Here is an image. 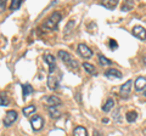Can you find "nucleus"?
<instances>
[{
	"instance_id": "f257e3e1",
	"label": "nucleus",
	"mask_w": 146,
	"mask_h": 136,
	"mask_svg": "<svg viewBox=\"0 0 146 136\" xmlns=\"http://www.w3.org/2000/svg\"><path fill=\"white\" fill-rule=\"evenodd\" d=\"M62 18V16H61V13L60 12H54L50 15V17L44 22V24H43V29L45 30H56L57 29V26L58 23H60V21Z\"/></svg>"
},
{
	"instance_id": "f03ea898",
	"label": "nucleus",
	"mask_w": 146,
	"mask_h": 136,
	"mask_svg": "<svg viewBox=\"0 0 146 136\" xmlns=\"http://www.w3.org/2000/svg\"><path fill=\"white\" fill-rule=\"evenodd\" d=\"M57 56L68 68H70L71 71L72 69H77V68H78V62H77V60H74L71 53H68L67 51H65V50H58Z\"/></svg>"
},
{
	"instance_id": "7ed1b4c3",
	"label": "nucleus",
	"mask_w": 146,
	"mask_h": 136,
	"mask_svg": "<svg viewBox=\"0 0 146 136\" xmlns=\"http://www.w3.org/2000/svg\"><path fill=\"white\" fill-rule=\"evenodd\" d=\"M17 117H18V114L16 111H7L5 114V118H4V125H5L6 128L11 126L17 120Z\"/></svg>"
},
{
	"instance_id": "20e7f679",
	"label": "nucleus",
	"mask_w": 146,
	"mask_h": 136,
	"mask_svg": "<svg viewBox=\"0 0 146 136\" xmlns=\"http://www.w3.org/2000/svg\"><path fill=\"white\" fill-rule=\"evenodd\" d=\"M31 125L33 131H40L44 125V119L40 116H33L31 118Z\"/></svg>"
},
{
	"instance_id": "39448f33",
	"label": "nucleus",
	"mask_w": 146,
	"mask_h": 136,
	"mask_svg": "<svg viewBox=\"0 0 146 136\" xmlns=\"http://www.w3.org/2000/svg\"><path fill=\"white\" fill-rule=\"evenodd\" d=\"M44 60L46 62V65L49 66V74H54L55 69H56V61H55L54 55H51V53H45Z\"/></svg>"
},
{
	"instance_id": "423d86ee",
	"label": "nucleus",
	"mask_w": 146,
	"mask_h": 136,
	"mask_svg": "<svg viewBox=\"0 0 146 136\" xmlns=\"http://www.w3.org/2000/svg\"><path fill=\"white\" fill-rule=\"evenodd\" d=\"M131 86H133V81H131V80L125 81V83L121 86L119 94H121V96H122L123 98H128V97H129L130 91H131Z\"/></svg>"
},
{
	"instance_id": "0eeeda50",
	"label": "nucleus",
	"mask_w": 146,
	"mask_h": 136,
	"mask_svg": "<svg viewBox=\"0 0 146 136\" xmlns=\"http://www.w3.org/2000/svg\"><path fill=\"white\" fill-rule=\"evenodd\" d=\"M77 49H78V53L83 58H90L91 56H93V51H91V50L86 46L85 44H83V43L79 44Z\"/></svg>"
},
{
	"instance_id": "6e6552de",
	"label": "nucleus",
	"mask_w": 146,
	"mask_h": 136,
	"mask_svg": "<svg viewBox=\"0 0 146 136\" xmlns=\"http://www.w3.org/2000/svg\"><path fill=\"white\" fill-rule=\"evenodd\" d=\"M131 32H133V35H134V37H136L138 39H140V40H145V39H146V29L144 28V27H141V26H135Z\"/></svg>"
},
{
	"instance_id": "1a4fd4ad",
	"label": "nucleus",
	"mask_w": 146,
	"mask_h": 136,
	"mask_svg": "<svg viewBox=\"0 0 146 136\" xmlns=\"http://www.w3.org/2000/svg\"><path fill=\"white\" fill-rule=\"evenodd\" d=\"M44 98H45L44 102L46 103L49 107H52V106L56 107L58 105H61V100L58 98L57 96H55V95H51V96H45Z\"/></svg>"
},
{
	"instance_id": "9d476101",
	"label": "nucleus",
	"mask_w": 146,
	"mask_h": 136,
	"mask_svg": "<svg viewBox=\"0 0 146 136\" xmlns=\"http://www.w3.org/2000/svg\"><path fill=\"white\" fill-rule=\"evenodd\" d=\"M134 85H135V90H136V91L144 92L146 90V79L144 78V77H139V78L135 80Z\"/></svg>"
},
{
	"instance_id": "9b49d317",
	"label": "nucleus",
	"mask_w": 146,
	"mask_h": 136,
	"mask_svg": "<svg viewBox=\"0 0 146 136\" xmlns=\"http://www.w3.org/2000/svg\"><path fill=\"white\" fill-rule=\"evenodd\" d=\"M105 75L107 77L108 79H119L122 78V73L118 69H115V68H110L105 72Z\"/></svg>"
},
{
	"instance_id": "f8f14e48",
	"label": "nucleus",
	"mask_w": 146,
	"mask_h": 136,
	"mask_svg": "<svg viewBox=\"0 0 146 136\" xmlns=\"http://www.w3.org/2000/svg\"><path fill=\"white\" fill-rule=\"evenodd\" d=\"M48 88L50 90H56L58 88V79L54 74L48 75Z\"/></svg>"
},
{
	"instance_id": "ddd939ff",
	"label": "nucleus",
	"mask_w": 146,
	"mask_h": 136,
	"mask_svg": "<svg viewBox=\"0 0 146 136\" xmlns=\"http://www.w3.org/2000/svg\"><path fill=\"white\" fill-rule=\"evenodd\" d=\"M101 4L104 7L108 9V10H113V9L118 5V0H104Z\"/></svg>"
},
{
	"instance_id": "4468645a",
	"label": "nucleus",
	"mask_w": 146,
	"mask_h": 136,
	"mask_svg": "<svg viewBox=\"0 0 146 136\" xmlns=\"http://www.w3.org/2000/svg\"><path fill=\"white\" fill-rule=\"evenodd\" d=\"M48 111H49V114H50V117L52 118V119H58V118L61 117V112L57 110L56 107H49L48 108Z\"/></svg>"
},
{
	"instance_id": "2eb2a0df",
	"label": "nucleus",
	"mask_w": 146,
	"mask_h": 136,
	"mask_svg": "<svg viewBox=\"0 0 146 136\" xmlns=\"http://www.w3.org/2000/svg\"><path fill=\"white\" fill-rule=\"evenodd\" d=\"M73 136H88V131L84 126H77L73 130Z\"/></svg>"
},
{
	"instance_id": "dca6fc26",
	"label": "nucleus",
	"mask_w": 146,
	"mask_h": 136,
	"mask_svg": "<svg viewBox=\"0 0 146 136\" xmlns=\"http://www.w3.org/2000/svg\"><path fill=\"white\" fill-rule=\"evenodd\" d=\"M113 107H115V101H113V98H108L106 101V103L102 106V111L105 113H108Z\"/></svg>"
},
{
	"instance_id": "f3484780",
	"label": "nucleus",
	"mask_w": 146,
	"mask_h": 136,
	"mask_svg": "<svg viewBox=\"0 0 146 136\" xmlns=\"http://www.w3.org/2000/svg\"><path fill=\"white\" fill-rule=\"evenodd\" d=\"M83 67H84V69H85L86 72H88L89 74H93V75H96V74H98L96 68H95L93 65H90V63L84 62V63H83Z\"/></svg>"
},
{
	"instance_id": "a211bd4d",
	"label": "nucleus",
	"mask_w": 146,
	"mask_h": 136,
	"mask_svg": "<svg viewBox=\"0 0 146 136\" xmlns=\"http://www.w3.org/2000/svg\"><path fill=\"white\" fill-rule=\"evenodd\" d=\"M35 111H36V107L34 105H29V106H27V107L23 108V114L26 117H31L32 114H34Z\"/></svg>"
},
{
	"instance_id": "6ab92c4d",
	"label": "nucleus",
	"mask_w": 146,
	"mask_h": 136,
	"mask_svg": "<svg viewBox=\"0 0 146 136\" xmlns=\"http://www.w3.org/2000/svg\"><path fill=\"white\" fill-rule=\"evenodd\" d=\"M125 118L129 123H134V121L136 120V118H138V113H136L135 111H129L125 114Z\"/></svg>"
},
{
	"instance_id": "aec40b11",
	"label": "nucleus",
	"mask_w": 146,
	"mask_h": 136,
	"mask_svg": "<svg viewBox=\"0 0 146 136\" xmlns=\"http://www.w3.org/2000/svg\"><path fill=\"white\" fill-rule=\"evenodd\" d=\"M22 89H23V97L26 98L28 95H31L32 92H33V88H32L31 84H25L22 85Z\"/></svg>"
},
{
	"instance_id": "412c9836",
	"label": "nucleus",
	"mask_w": 146,
	"mask_h": 136,
	"mask_svg": "<svg viewBox=\"0 0 146 136\" xmlns=\"http://www.w3.org/2000/svg\"><path fill=\"white\" fill-rule=\"evenodd\" d=\"M21 4H22V0H12L11 5H10V9H11L12 11L13 10H17V9L21 6Z\"/></svg>"
},
{
	"instance_id": "4be33fe9",
	"label": "nucleus",
	"mask_w": 146,
	"mask_h": 136,
	"mask_svg": "<svg viewBox=\"0 0 146 136\" xmlns=\"http://www.w3.org/2000/svg\"><path fill=\"white\" fill-rule=\"evenodd\" d=\"M99 62L101 63L102 66H108V65H111V61H110L108 58H106L105 56H102V55H99Z\"/></svg>"
},
{
	"instance_id": "5701e85b",
	"label": "nucleus",
	"mask_w": 146,
	"mask_h": 136,
	"mask_svg": "<svg viewBox=\"0 0 146 136\" xmlns=\"http://www.w3.org/2000/svg\"><path fill=\"white\" fill-rule=\"evenodd\" d=\"M74 24H76L74 20H71V21H70V22H68V23H67L66 28H65V34H66V35L71 33V28H72V27H74Z\"/></svg>"
},
{
	"instance_id": "b1692460",
	"label": "nucleus",
	"mask_w": 146,
	"mask_h": 136,
	"mask_svg": "<svg viewBox=\"0 0 146 136\" xmlns=\"http://www.w3.org/2000/svg\"><path fill=\"white\" fill-rule=\"evenodd\" d=\"M0 105H1V107H5L9 105V100L6 96H4V92H1V100H0Z\"/></svg>"
},
{
	"instance_id": "393cba45",
	"label": "nucleus",
	"mask_w": 146,
	"mask_h": 136,
	"mask_svg": "<svg viewBox=\"0 0 146 136\" xmlns=\"http://www.w3.org/2000/svg\"><path fill=\"white\" fill-rule=\"evenodd\" d=\"M110 48H111L112 50H116L118 48V44L115 39H110Z\"/></svg>"
},
{
	"instance_id": "a878e982",
	"label": "nucleus",
	"mask_w": 146,
	"mask_h": 136,
	"mask_svg": "<svg viewBox=\"0 0 146 136\" xmlns=\"http://www.w3.org/2000/svg\"><path fill=\"white\" fill-rule=\"evenodd\" d=\"M131 6H133V5H131L129 1H127V3H125V5H124V6H122V10H123V11H127V10H129V9H131Z\"/></svg>"
},
{
	"instance_id": "bb28decb",
	"label": "nucleus",
	"mask_w": 146,
	"mask_h": 136,
	"mask_svg": "<svg viewBox=\"0 0 146 136\" xmlns=\"http://www.w3.org/2000/svg\"><path fill=\"white\" fill-rule=\"evenodd\" d=\"M0 9H1V12H4V9H5V4H4V1L0 3Z\"/></svg>"
},
{
	"instance_id": "cd10ccee",
	"label": "nucleus",
	"mask_w": 146,
	"mask_h": 136,
	"mask_svg": "<svg viewBox=\"0 0 146 136\" xmlns=\"http://www.w3.org/2000/svg\"><path fill=\"white\" fill-rule=\"evenodd\" d=\"M144 63H145V66H146V56L144 57Z\"/></svg>"
},
{
	"instance_id": "c85d7f7f",
	"label": "nucleus",
	"mask_w": 146,
	"mask_h": 136,
	"mask_svg": "<svg viewBox=\"0 0 146 136\" xmlns=\"http://www.w3.org/2000/svg\"><path fill=\"white\" fill-rule=\"evenodd\" d=\"M143 94H144V95H145V96H146V90H145V91H144V92H143Z\"/></svg>"
}]
</instances>
